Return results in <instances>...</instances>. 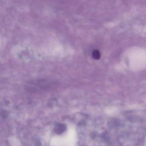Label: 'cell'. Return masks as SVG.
<instances>
[{"label": "cell", "mask_w": 146, "mask_h": 146, "mask_svg": "<svg viewBox=\"0 0 146 146\" xmlns=\"http://www.w3.org/2000/svg\"><path fill=\"white\" fill-rule=\"evenodd\" d=\"M92 56L95 59L98 60L100 58V54L98 50H95L93 51Z\"/></svg>", "instance_id": "1"}]
</instances>
